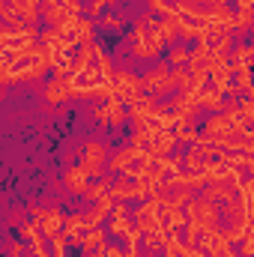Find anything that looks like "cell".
<instances>
[{
    "label": "cell",
    "instance_id": "obj_1",
    "mask_svg": "<svg viewBox=\"0 0 254 257\" xmlns=\"http://www.w3.org/2000/svg\"><path fill=\"white\" fill-rule=\"evenodd\" d=\"M129 45H132V54L135 57H159V51L165 48V39H162V33H159V21L153 18V15H144L138 24H135V30H132V36H129Z\"/></svg>",
    "mask_w": 254,
    "mask_h": 257
},
{
    "label": "cell",
    "instance_id": "obj_2",
    "mask_svg": "<svg viewBox=\"0 0 254 257\" xmlns=\"http://www.w3.org/2000/svg\"><path fill=\"white\" fill-rule=\"evenodd\" d=\"M30 218L42 227V236L45 239H54L57 233H63V221L66 215L60 212V206H48V209H42V206H33L30 209Z\"/></svg>",
    "mask_w": 254,
    "mask_h": 257
},
{
    "label": "cell",
    "instance_id": "obj_3",
    "mask_svg": "<svg viewBox=\"0 0 254 257\" xmlns=\"http://www.w3.org/2000/svg\"><path fill=\"white\" fill-rule=\"evenodd\" d=\"M75 96V78L72 75H57L54 81L45 84V102L48 105H63Z\"/></svg>",
    "mask_w": 254,
    "mask_h": 257
},
{
    "label": "cell",
    "instance_id": "obj_4",
    "mask_svg": "<svg viewBox=\"0 0 254 257\" xmlns=\"http://www.w3.org/2000/svg\"><path fill=\"white\" fill-rule=\"evenodd\" d=\"M144 93L147 96H156V93H168V90H174L177 84L171 81V72H168V66H156V69H150L144 78Z\"/></svg>",
    "mask_w": 254,
    "mask_h": 257
},
{
    "label": "cell",
    "instance_id": "obj_5",
    "mask_svg": "<svg viewBox=\"0 0 254 257\" xmlns=\"http://www.w3.org/2000/svg\"><path fill=\"white\" fill-rule=\"evenodd\" d=\"M126 117H129L126 105H123L117 96L96 108V120H99V123H105V126H123V123H126Z\"/></svg>",
    "mask_w": 254,
    "mask_h": 257
},
{
    "label": "cell",
    "instance_id": "obj_6",
    "mask_svg": "<svg viewBox=\"0 0 254 257\" xmlns=\"http://www.w3.org/2000/svg\"><path fill=\"white\" fill-rule=\"evenodd\" d=\"M156 111H159V105L153 102V96H138L132 105H129V117L135 120V126H144V123H150L153 117H156Z\"/></svg>",
    "mask_w": 254,
    "mask_h": 257
},
{
    "label": "cell",
    "instance_id": "obj_7",
    "mask_svg": "<svg viewBox=\"0 0 254 257\" xmlns=\"http://www.w3.org/2000/svg\"><path fill=\"white\" fill-rule=\"evenodd\" d=\"M90 171L84 168V165H75V168H69L63 174V183H66V189L72 194H87V189H90Z\"/></svg>",
    "mask_w": 254,
    "mask_h": 257
},
{
    "label": "cell",
    "instance_id": "obj_8",
    "mask_svg": "<svg viewBox=\"0 0 254 257\" xmlns=\"http://www.w3.org/2000/svg\"><path fill=\"white\" fill-rule=\"evenodd\" d=\"M230 126H233V123H230V117L221 111V114H212V117L203 123V135H206L212 144H218V141H221V138L230 132Z\"/></svg>",
    "mask_w": 254,
    "mask_h": 257
},
{
    "label": "cell",
    "instance_id": "obj_9",
    "mask_svg": "<svg viewBox=\"0 0 254 257\" xmlns=\"http://www.w3.org/2000/svg\"><path fill=\"white\" fill-rule=\"evenodd\" d=\"M114 206H117V197H114V194H105L102 200H96L93 209L87 212V230H90V227H99V224L105 221V215L114 212Z\"/></svg>",
    "mask_w": 254,
    "mask_h": 257
},
{
    "label": "cell",
    "instance_id": "obj_10",
    "mask_svg": "<svg viewBox=\"0 0 254 257\" xmlns=\"http://www.w3.org/2000/svg\"><path fill=\"white\" fill-rule=\"evenodd\" d=\"M200 108H209V111H215V114H221L224 111V93L212 84V87H203L200 90Z\"/></svg>",
    "mask_w": 254,
    "mask_h": 257
},
{
    "label": "cell",
    "instance_id": "obj_11",
    "mask_svg": "<svg viewBox=\"0 0 254 257\" xmlns=\"http://www.w3.org/2000/svg\"><path fill=\"white\" fill-rule=\"evenodd\" d=\"M239 12H233V30H245L254 24V3L251 0H239L236 3Z\"/></svg>",
    "mask_w": 254,
    "mask_h": 257
},
{
    "label": "cell",
    "instance_id": "obj_12",
    "mask_svg": "<svg viewBox=\"0 0 254 257\" xmlns=\"http://www.w3.org/2000/svg\"><path fill=\"white\" fill-rule=\"evenodd\" d=\"M203 197H206V200H212V203H227V200H233V197H236V192H233L227 183H209Z\"/></svg>",
    "mask_w": 254,
    "mask_h": 257
},
{
    "label": "cell",
    "instance_id": "obj_13",
    "mask_svg": "<svg viewBox=\"0 0 254 257\" xmlns=\"http://www.w3.org/2000/svg\"><path fill=\"white\" fill-rule=\"evenodd\" d=\"M72 39L75 45H93V18H78Z\"/></svg>",
    "mask_w": 254,
    "mask_h": 257
},
{
    "label": "cell",
    "instance_id": "obj_14",
    "mask_svg": "<svg viewBox=\"0 0 254 257\" xmlns=\"http://www.w3.org/2000/svg\"><path fill=\"white\" fill-rule=\"evenodd\" d=\"M174 141H177V135H174V132H162V135H159V138L147 147V150L153 153V159H159V156H168V153H171Z\"/></svg>",
    "mask_w": 254,
    "mask_h": 257
},
{
    "label": "cell",
    "instance_id": "obj_15",
    "mask_svg": "<svg viewBox=\"0 0 254 257\" xmlns=\"http://www.w3.org/2000/svg\"><path fill=\"white\" fill-rule=\"evenodd\" d=\"M87 230V227H84ZM84 251H96V254H102V248H105V230L102 227H90L87 230V236H84V245H81Z\"/></svg>",
    "mask_w": 254,
    "mask_h": 257
},
{
    "label": "cell",
    "instance_id": "obj_16",
    "mask_svg": "<svg viewBox=\"0 0 254 257\" xmlns=\"http://www.w3.org/2000/svg\"><path fill=\"white\" fill-rule=\"evenodd\" d=\"M84 227H87V215H81V212L66 215V221H63V233L66 236H72V233H78V230H84Z\"/></svg>",
    "mask_w": 254,
    "mask_h": 257
},
{
    "label": "cell",
    "instance_id": "obj_17",
    "mask_svg": "<svg viewBox=\"0 0 254 257\" xmlns=\"http://www.w3.org/2000/svg\"><path fill=\"white\" fill-rule=\"evenodd\" d=\"M18 236H21V239H27V242H33V239H39V236H42V227L30 218V221L18 224Z\"/></svg>",
    "mask_w": 254,
    "mask_h": 257
},
{
    "label": "cell",
    "instance_id": "obj_18",
    "mask_svg": "<svg viewBox=\"0 0 254 257\" xmlns=\"http://www.w3.org/2000/svg\"><path fill=\"white\" fill-rule=\"evenodd\" d=\"M162 248H165V257H183V251H186V242H183L177 233H171V236H168V242H165Z\"/></svg>",
    "mask_w": 254,
    "mask_h": 257
},
{
    "label": "cell",
    "instance_id": "obj_19",
    "mask_svg": "<svg viewBox=\"0 0 254 257\" xmlns=\"http://www.w3.org/2000/svg\"><path fill=\"white\" fill-rule=\"evenodd\" d=\"M186 63H191V51L186 45H177L171 51V66H186Z\"/></svg>",
    "mask_w": 254,
    "mask_h": 257
},
{
    "label": "cell",
    "instance_id": "obj_20",
    "mask_svg": "<svg viewBox=\"0 0 254 257\" xmlns=\"http://www.w3.org/2000/svg\"><path fill=\"white\" fill-rule=\"evenodd\" d=\"M6 254H9V257H36V254H33V248H30V245H24V239H21V242H9Z\"/></svg>",
    "mask_w": 254,
    "mask_h": 257
},
{
    "label": "cell",
    "instance_id": "obj_21",
    "mask_svg": "<svg viewBox=\"0 0 254 257\" xmlns=\"http://www.w3.org/2000/svg\"><path fill=\"white\" fill-rule=\"evenodd\" d=\"M111 233H120V236H126L129 230H132V221L129 218H111V227H108Z\"/></svg>",
    "mask_w": 254,
    "mask_h": 257
},
{
    "label": "cell",
    "instance_id": "obj_22",
    "mask_svg": "<svg viewBox=\"0 0 254 257\" xmlns=\"http://www.w3.org/2000/svg\"><path fill=\"white\" fill-rule=\"evenodd\" d=\"M99 21H102L108 30H117V27H123V15H117V12H105Z\"/></svg>",
    "mask_w": 254,
    "mask_h": 257
},
{
    "label": "cell",
    "instance_id": "obj_23",
    "mask_svg": "<svg viewBox=\"0 0 254 257\" xmlns=\"http://www.w3.org/2000/svg\"><path fill=\"white\" fill-rule=\"evenodd\" d=\"M239 254H242V257H254V236L242 239V248H239Z\"/></svg>",
    "mask_w": 254,
    "mask_h": 257
},
{
    "label": "cell",
    "instance_id": "obj_24",
    "mask_svg": "<svg viewBox=\"0 0 254 257\" xmlns=\"http://www.w3.org/2000/svg\"><path fill=\"white\" fill-rule=\"evenodd\" d=\"M99 257H126V251H120V248H111V245H105Z\"/></svg>",
    "mask_w": 254,
    "mask_h": 257
}]
</instances>
